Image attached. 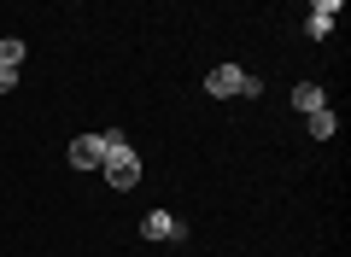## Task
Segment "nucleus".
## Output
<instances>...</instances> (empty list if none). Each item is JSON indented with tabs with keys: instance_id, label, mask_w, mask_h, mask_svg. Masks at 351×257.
Listing matches in <instances>:
<instances>
[{
	"instance_id": "nucleus-7",
	"label": "nucleus",
	"mask_w": 351,
	"mask_h": 257,
	"mask_svg": "<svg viewBox=\"0 0 351 257\" xmlns=\"http://www.w3.org/2000/svg\"><path fill=\"white\" fill-rule=\"evenodd\" d=\"M334 129H339V123H334V111H311V140H334Z\"/></svg>"
},
{
	"instance_id": "nucleus-3",
	"label": "nucleus",
	"mask_w": 351,
	"mask_h": 257,
	"mask_svg": "<svg viewBox=\"0 0 351 257\" xmlns=\"http://www.w3.org/2000/svg\"><path fill=\"white\" fill-rule=\"evenodd\" d=\"M141 234L147 240H188V222H176L170 210H147L141 217Z\"/></svg>"
},
{
	"instance_id": "nucleus-9",
	"label": "nucleus",
	"mask_w": 351,
	"mask_h": 257,
	"mask_svg": "<svg viewBox=\"0 0 351 257\" xmlns=\"http://www.w3.org/2000/svg\"><path fill=\"white\" fill-rule=\"evenodd\" d=\"M12 82H18V71H12V64H0V94H6Z\"/></svg>"
},
{
	"instance_id": "nucleus-4",
	"label": "nucleus",
	"mask_w": 351,
	"mask_h": 257,
	"mask_svg": "<svg viewBox=\"0 0 351 257\" xmlns=\"http://www.w3.org/2000/svg\"><path fill=\"white\" fill-rule=\"evenodd\" d=\"M334 24H339V0H316L311 18H304V36H311V41H328V36H334Z\"/></svg>"
},
{
	"instance_id": "nucleus-8",
	"label": "nucleus",
	"mask_w": 351,
	"mask_h": 257,
	"mask_svg": "<svg viewBox=\"0 0 351 257\" xmlns=\"http://www.w3.org/2000/svg\"><path fill=\"white\" fill-rule=\"evenodd\" d=\"M0 64H12V71H18V64H24V41H0Z\"/></svg>"
},
{
	"instance_id": "nucleus-2",
	"label": "nucleus",
	"mask_w": 351,
	"mask_h": 257,
	"mask_svg": "<svg viewBox=\"0 0 351 257\" xmlns=\"http://www.w3.org/2000/svg\"><path fill=\"white\" fill-rule=\"evenodd\" d=\"M205 94H217V99L246 94V71H240V64H217V71L205 76Z\"/></svg>"
},
{
	"instance_id": "nucleus-6",
	"label": "nucleus",
	"mask_w": 351,
	"mask_h": 257,
	"mask_svg": "<svg viewBox=\"0 0 351 257\" xmlns=\"http://www.w3.org/2000/svg\"><path fill=\"white\" fill-rule=\"evenodd\" d=\"M293 106H299L304 117H311V111H322V88H316V82H299V88H293Z\"/></svg>"
},
{
	"instance_id": "nucleus-1",
	"label": "nucleus",
	"mask_w": 351,
	"mask_h": 257,
	"mask_svg": "<svg viewBox=\"0 0 351 257\" xmlns=\"http://www.w3.org/2000/svg\"><path fill=\"white\" fill-rule=\"evenodd\" d=\"M100 152H106V182H112L117 193H129V187L141 182V158L129 152L123 129H106V135H100Z\"/></svg>"
},
{
	"instance_id": "nucleus-5",
	"label": "nucleus",
	"mask_w": 351,
	"mask_h": 257,
	"mask_svg": "<svg viewBox=\"0 0 351 257\" xmlns=\"http://www.w3.org/2000/svg\"><path fill=\"white\" fill-rule=\"evenodd\" d=\"M71 164H76V170H100V164H106L100 135H82V140H71Z\"/></svg>"
}]
</instances>
